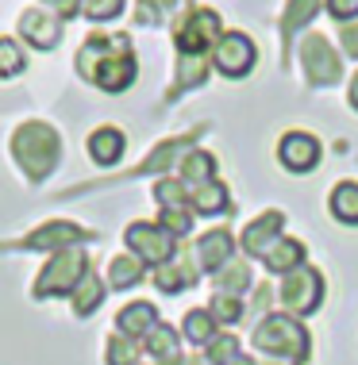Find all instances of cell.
<instances>
[{
    "mask_svg": "<svg viewBox=\"0 0 358 365\" xmlns=\"http://www.w3.org/2000/svg\"><path fill=\"white\" fill-rule=\"evenodd\" d=\"M93 58H96V66L85 77L96 81L104 93H119V88H127L135 81V58H131V51H127L124 35H93L85 43L81 58H77V66H89Z\"/></svg>",
    "mask_w": 358,
    "mask_h": 365,
    "instance_id": "6da1fadb",
    "label": "cell"
},
{
    "mask_svg": "<svg viewBox=\"0 0 358 365\" xmlns=\"http://www.w3.org/2000/svg\"><path fill=\"white\" fill-rule=\"evenodd\" d=\"M254 346L262 354H270V358H282V361H304L308 358V331L293 315H266L254 327Z\"/></svg>",
    "mask_w": 358,
    "mask_h": 365,
    "instance_id": "7a4b0ae2",
    "label": "cell"
},
{
    "mask_svg": "<svg viewBox=\"0 0 358 365\" xmlns=\"http://www.w3.org/2000/svg\"><path fill=\"white\" fill-rule=\"evenodd\" d=\"M12 146H16L19 165H24L35 181H43V177L58 165V154H62V143H58V135L46 123H24L16 131Z\"/></svg>",
    "mask_w": 358,
    "mask_h": 365,
    "instance_id": "3957f363",
    "label": "cell"
},
{
    "mask_svg": "<svg viewBox=\"0 0 358 365\" xmlns=\"http://www.w3.org/2000/svg\"><path fill=\"white\" fill-rule=\"evenodd\" d=\"M85 250H77V246H66V250H58L51 265L43 269V277L35 281V296L39 300H46V296H66L74 292L77 284L85 277Z\"/></svg>",
    "mask_w": 358,
    "mask_h": 365,
    "instance_id": "277c9868",
    "label": "cell"
},
{
    "mask_svg": "<svg viewBox=\"0 0 358 365\" xmlns=\"http://www.w3.org/2000/svg\"><path fill=\"white\" fill-rule=\"evenodd\" d=\"M124 239H127L131 254L143 265H166L174 258V246H177V239L166 231L162 223H131Z\"/></svg>",
    "mask_w": 358,
    "mask_h": 365,
    "instance_id": "5b68a950",
    "label": "cell"
},
{
    "mask_svg": "<svg viewBox=\"0 0 358 365\" xmlns=\"http://www.w3.org/2000/svg\"><path fill=\"white\" fill-rule=\"evenodd\" d=\"M320 300H324V277H320V269L301 265V269H293L289 277H285L282 304L293 315H312L316 308H320Z\"/></svg>",
    "mask_w": 358,
    "mask_h": 365,
    "instance_id": "8992f818",
    "label": "cell"
},
{
    "mask_svg": "<svg viewBox=\"0 0 358 365\" xmlns=\"http://www.w3.org/2000/svg\"><path fill=\"white\" fill-rule=\"evenodd\" d=\"M220 43V16L201 8V12H189L177 24V51L185 58H204L208 46Z\"/></svg>",
    "mask_w": 358,
    "mask_h": 365,
    "instance_id": "52a82bcc",
    "label": "cell"
},
{
    "mask_svg": "<svg viewBox=\"0 0 358 365\" xmlns=\"http://www.w3.org/2000/svg\"><path fill=\"white\" fill-rule=\"evenodd\" d=\"M254 43L247 38L243 31H232V35H220L212 51V66L220 70L224 77H247L254 70Z\"/></svg>",
    "mask_w": 358,
    "mask_h": 365,
    "instance_id": "ba28073f",
    "label": "cell"
},
{
    "mask_svg": "<svg viewBox=\"0 0 358 365\" xmlns=\"http://www.w3.org/2000/svg\"><path fill=\"white\" fill-rule=\"evenodd\" d=\"M301 62H304L308 81H316V85L339 81V58H335L332 46H327V38H320V35L308 38V43L301 46Z\"/></svg>",
    "mask_w": 358,
    "mask_h": 365,
    "instance_id": "9c48e42d",
    "label": "cell"
},
{
    "mask_svg": "<svg viewBox=\"0 0 358 365\" xmlns=\"http://www.w3.org/2000/svg\"><path fill=\"white\" fill-rule=\"evenodd\" d=\"M277 158H282L285 170L308 173L316 162H320V139H312L308 131H289L282 143H277Z\"/></svg>",
    "mask_w": 358,
    "mask_h": 365,
    "instance_id": "30bf717a",
    "label": "cell"
},
{
    "mask_svg": "<svg viewBox=\"0 0 358 365\" xmlns=\"http://www.w3.org/2000/svg\"><path fill=\"white\" fill-rule=\"evenodd\" d=\"M282 212H266L258 215V220L243 231V250L251 254V258H266V254L274 250L277 242H282Z\"/></svg>",
    "mask_w": 358,
    "mask_h": 365,
    "instance_id": "8fae6325",
    "label": "cell"
},
{
    "mask_svg": "<svg viewBox=\"0 0 358 365\" xmlns=\"http://www.w3.org/2000/svg\"><path fill=\"white\" fill-rule=\"evenodd\" d=\"M235 254V239L232 231H208L201 235V242H197V262H201V269L208 273H220L227 262H232Z\"/></svg>",
    "mask_w": 358,
    "mask_h": 365,
    "instance_id": "7c38bea8",
    "label": "cell"
},
{
    "mask_svg": "<svg viewBox=\"0 0 358 365\" xmlns=\"http://www.w3.org/2000/svg\"><path fill=\"white\" fill-rule=\"evenodd\" d=\"M19 31H24V38H31V46H39V51H54L58 38H62V24H58V16L27 12L19 19Z\"/></svg>",
    "mask_w": 358,
    "mask_h": 365,
    "instance_id": "4fadbf2b",
    "label": "cell"
},
{
    "mask_svg": "<svg viewBox=\"0 0 358 365\" xmlns=\"http://www.w3.org/2000/svg\"><path fill=\"white\" fill-rule=\"evenodd\" d=\"M116 327H119V334H127V339L151 334V331L158 327V312H154V304H146V300L127 304V308L116 315Z\"/></svg>",
    "mask_w": 358,
    "mask_h": 365,
    "instance_id": "5bb4252c",
    "label": "cell"
},
{
    "mask_svg": "<svg viewBox=\"0 0 358 365\" xmlns=\"http://www.w3.org/2000/svg\"><path fill=\"white\" fill-rule=\"evenodd\" d=\"M81 239H85V231L74 223H46L43 231H35L31 239H27V246H31V250H66V246H74Z\"/></svg>",
    "mask_w": 358,
    "mask_h": 365,
    "instance_id": "9a60e30c",
    "label": "cell"
},
{
    "mask_svg": "<svg viewBox=\"0 0 358 365\" xmlns=\"http://www.w3.org/2000/svg\"><path fill=\"white\" fill-rule=\"evenodd\" d=\"M124 131H116V127H101V131L89 135V154H93V162L101 165H116L119 158H124Z\"/></svg>",
    "mask_w": 358,
    "mask_h": 365,
    "instance_id": "2e32d148",
    "label": "cell"
},
{
    "mask_svg": "<svg viewBox=\"0 0 358 365\" xmlns=\"http://www.w3.org/2000/svg\"><path fill=\"white\" fill-rule=\"evenodd\" d=\"M189 204H193V212H201V215H220V212L232 208V204H227V189L220 181L193 185V189H189Z\"/></svg>",
    "mask_w": 358,
    "mask_h": 365,
    "instance_id": "e0dca14e",
    "label": "cell"
},
{
    "mask_svg": "<svg viewBox=\"0 0 358 365\" xmlns=\"http://www.w3.org/2000/svg\"><path fill=\"white\" fill-rule=\"evenodd\" d=\"M301 265H304V246L297 239H282L270 254H266V269L270 273H285V277H289L293 269H301Z\"/></svg>",
    "mask_w": 358,
    "mask_h": 365,
    "instance_id": "ac0fdd59",
    "label": "cell"
},
{
    "mask_svg": "<svg viewBox=\"0 0 358 365\" xmlns=\"http://www.w3.org/2000/svg\"><path fill=\"white\" fill-rule=\"evenodd\" d=\"M146 354L158 358L162 365H177V331L166 327V323H158V327L146 334Z\"/></svg>",
    "mask_w": 358,
    "mask_h": 365,
    "instance_id": "d6986e66",
    "label": "cell"
},
{
    "mask_svg": "<svg viewBox=\"0 0 358 365\" xmlns=\"http://www.w3.org/2000/svg\"><path fill=\"white\" fill-rule=\"evenodd\" d=\"M197 281V269H189V265H182V262H166V265H158L154 269V284L162 292H182V289H189V284Z\"/></svg>",
    "mask_w": 358,
    "mask_h": 365,
    "instance_id": "ffe728a7",
    "label": "cell"
},
{
    "mask_svg": "<svg viewBox=\"0 0 358 365\" xmlns=\"http://www.w3.org/2000/svg\"><path fill=\"white\" fill-rule=\"evenodd\" d=\"M332 215L339 223H358V185L354 181H339L332 189Z\"/></svg>",
    "mask_w": 358,
    "mask_h": 365,
    "instance_id": "44dd1931",
    "label": "cell"
},
{
    "mask_svg": "<svg viewBox=\"0 0 358 365\" xmlns=\"http://www.w3.org/2000/svg\"><path fill=\"white\" fill-rule=\"evenodd\" d=\"M101 300H104V284L96 273H85L81 284L74 289V312L77 315H93L96 308H101Z\"/></svg>",
    "mask_w": 358,
    "mask_h": 365,
    "instance_id": "7402d4cb",
    "label": "cell"
},
{
    "mask_svg": "<svg viewBox=\"0 0 358 365\" xmlns=\"http://www.w3.org/2000/svg\"><path fill=\"white\" fill-rule=\"evenodd\" d=\"M216 327H220V323L212 319V312H208V308H197V312H189V315H185V339H189V342H197V346H208V342H212L216 334H220Z\"/></svg>",
    "mask_w": 358,
    "mask_h": 365,
    "instance_id": "603a6c76",
    "label": "cell"
},
{
    "mask_svg": "<svg viewBox=\"0 0 358 365\" xmlns=\"http://www.w3.org/2000/svg\"><path fill=\"white\" fill-rule=\"evenodd\" d=\"M216 162H212V154H204V150H193L182 162V185H189V189H193V185H204V181H216Z\"/></svg>",
    "mask_w": 358,
    "mask_h": 365,
    "instance_id": "cb8c5ba5",
    "label": "cell"
},
{
    "mask_svg": "<svg viewBox=\"0 0 358 365\" xmlns=\"http://www.w3.org/2000/svg\"><path fill=\"white\" fill-rule=\"evenodd\" d=\"M108 281H112V289H131V284L143 281V262L139 258H112Z\"/></svg>",
    "mask_w": 358,
    "mask_h": 365,
    "instance_id": "d4e9b609",
    "label": "cell"
},
{
    "mask_svg": "<svg viewBox=\"0 0 358 365\" xmlns=\"http://www.w3.org/2000/svg\"><path fill=\"white\" fill-rule=\"evenodd\" d=\"M216 284H220V292H227V296H239L251 284V269L247 265H239V262H227L220 273H216Z\"/></svg>",
    "mask_w": 358,
    "mask_h": 365,
    "instance_id": "484cf974",
    "label": "cell"
},
{
    "mask_svg": "<svg viewBox=\"0 0 358 365\" xmlns=\"http://www.w3.org/2000/svg\"><path fill=\"white\" fill-rule=\"evenodd\" d=\"M204 358H208V365H232L235 358H239V339H235V334H216V339L212 342H208V354H204Z\"/></svg>",
    "mask_w": 358,
    "mask_h": 365,
    "instance_id": "4316f807",
    "label": "cell"
},
{
    "mask_svg": "<svg viewBox=\"0 0 358 365\" xmlns=\"http://www.w3.org/2000/svg\"><path fill=\"white\" fill-rule=\"evenodd\" d=\"M208 312H212L216 323H224V327H232V323L243 315V300L239 296H227V292H216L212 304H208Z\"/></svg>",
    "mask_w": 358,
    "mask_h": 365,
    "instance_id": "83f0119b",
    "label": "cell"
},
{
    "mask_svg": "<svg viewBox=\"0 0 358 365\" xmlns=\"http://www.w3.org/2000/svg\"><path fill=\"white\" fill-rule=\"evenodd\" d=\"M24 66H27V58L16 38H0V77H16Z\"/></svg>",
    "mask_w": 358,
    "mask_h": 365,
    "instance_id": "f1b7e54d",
    "label": "cell"
},
{
    "mask_svg": "<svg viewBox=\"0 0 358 365\" xmlns=\"http://www.w3.org/2000/svg\"><path fill=\"white\" fill-rule=\"evenodd\" d=\"M135 361H139L135 339H127V334H116V339H108V365H135Z\"/></svg>",
    "mask_w": 358,
    "mask_h": 365,
    "instance_id": "f546056e",
    "label": "cell"
},
{
    "mask_svg": "<svg viewBox=\"0 0 358 365\" xmlns=\"http://www.w3.org/2000/svg\"><path fill=\"white\" fill-rule=\"evenodd\" d=\"M320 0H289V12H285V35H293L297 27H304L308 19L316 16Z\"/></svg>",
    "mask_w": 358,
    "mask_h": 365,
    "instance_id": "4dcf8cb0",
    "label": "cell"
},
{
    "mask_svg": "<svg viewBox=\"0 0 358 365\" xmlns=\"http://www.w3.org/2000/svg\"><path fill=\"white\" fill-rule=\"evenodd\" d=\"M158 223H162L166 231L174 235V239H177V235H189V231H193V215L185 212V204H174V208H162V220H158Z\"/></svg>",
    "mask_w": 358,
    "mask_h": 365,
    "instance_id": "1f68e13d",
    "label": "cell"
},
{
    "mask_svg": "<svg viewBox=\"0 0 358 365\" xmlns=\"http://www.w3.org/2000/svg\"><path fill=\"white\" fill-rule=\"evenodd\" d=\"M81 8H85V16H89V19H96V24H104V19L119 16V8H124V0H81Z\"/></svg>",
    "mask_w": 358,
    "mask_h": 365,
    "instance_id": "d6a6232c",
    "label": "cell"
},
{
    "mask_svg": "<svg viewBox=\"0 0 358 365\" xmlns=\"http://www.w3.org/2000/svg\"><path fill=\"white\" fill-rule=\"evenodd\" d=\"M327 12L335 19H354L358 16V0H327Z\"/></svg>",
    "mask_w": 358,
    "mask_h": 365,
    "instance_id": "836d02e7",
    "label": "cell"
},
{
    "mask_svg": "<svg viewBox=\"0 0 358 365\" xmlns=\"http://www.w3.org/2000/svg\"><path fill=\"white\" fill-rule=\"evenodd\" d=\"M43 4H46V8H54V16H58V19H69V16L77 12V8H81V0H43Z\"/></svg>",
    "mask_w": 358,
    "mask_h": 365,
    "instance_id": "e575fe53",
    "label": "cell"
},
{
    "mask_svg": "<svg viewBox=\"0 0 358 365\" xmlns=\"http://www.w3.org/2000/svg\"><path fill=\"white\" fill-rule=\"evenodd\" d=\"M343 46H347V54L358 58V19H354V27H343Z\"/></svg>",
    "mask_w": 358,
    "mask_h": 365,
    "instance_id": "d590c367",
    "label": "cell"
},
{
    "mask_svg": "<svg viewBox=\"0 0 358 365\" xmlns=\"http://www.w3.org/2000/svg\"><path fill=\"white\" fill-rule=\"evenodd\" d=\"M351 104L358 108V73H354V81H351Z\"/></svg>",
    "mask_w": 358,
    "mask_h": 365,
    "instance_id": "8d00e7d4",
    "label": "cell"
},
{
    "mask_svg": "<svg viewBox=\"0 0 358 365\" xmlns=\"http://www.w3.org/2000/svg\"><path fill=\"white\" fill-rule=\"evenodd\" d=\"M232 365H254V361H251V358H235Z\"/></svg>",
    "mask_w": 358,
    "mask_h": 365,
    "instance_id": "74e56055",
    "label": "cell"
},
{
    "mask_svg": "<svg viewBox=\"0 0 358 365\" xmlns=\"http://www.w3.org/2000/svg\"><path fill=\"white\" fill-rule=\"evenodd\" d=\"M274 365H297V361H274Z\"/></svg>",
    "mask_w": 358,
    "mask_h": 365,
    "instance_id": "f35d334b",
    "label": "cell"
}]
</instances>
